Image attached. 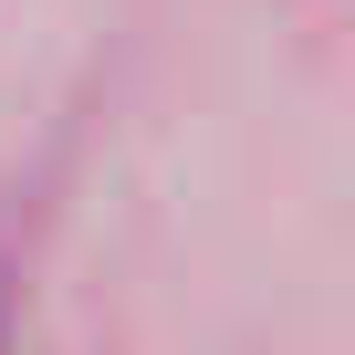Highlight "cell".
I'll use <instances>...</instances> for the list:
<instances>
[{"mask_svg": "<svg viewBox=\"0 0 355 355\" xmlns=\"http://www.w3.org/2000/svg\"><path fill=\"white\" fill-rule=\"evenodd\" d=\"M0 324H11V303H0Z\"/></svg>", "mask_w": 355, "mask_h": 355, "instance_id": "1", "label": "cell"}]
</instances>
